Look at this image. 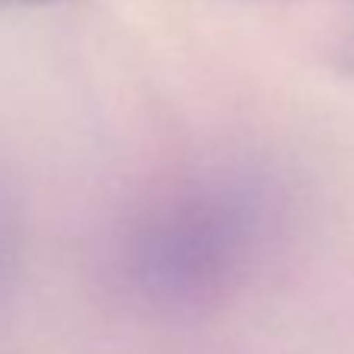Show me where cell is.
Listing matches in <instances>:
<instances>
[{
  "label": "cell",
  "instance_id": "2",
  "mask_svg": "<svg viewBox=\"0 0 354 354\" xmlns=\"http://www.w3.org/2000/svg\"><path fill=\"white\" fill-rule=\"evenodd\" d=\"M32 3H47V0H0V7H32Z\"/></svg>",
  "mask_w": 354,
  "mask_h": 354
},
{
  "label": "cell",
  "instance_id": "1",
  "mask_svg": "<svg viewBox=\"0 0 354 354\" xmlns=\"http://www.w3.org/2000/svg\"><path fill=\"white\" fill-rule=\"evenodd\" d=\"M263 235V204L235 182H210L169 198L132 241V276L160 301H204L248 267Z\"/></svg>",
  "mask_w": 354,
  "mask_h": 354
}]
</instances>
